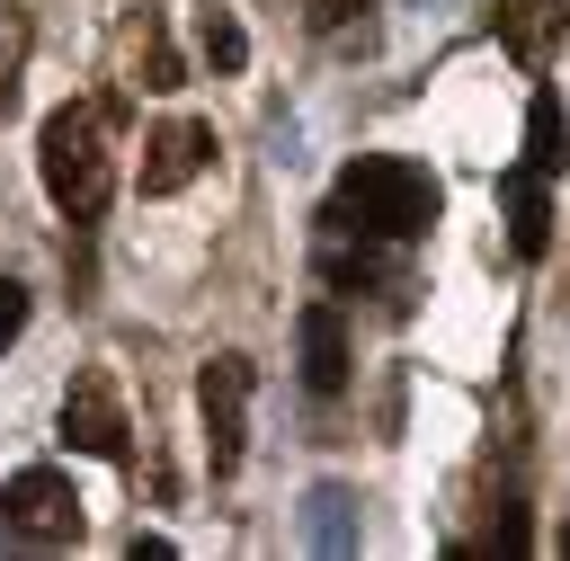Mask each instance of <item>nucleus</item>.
<instances>
[{
  "label": "nucleus",
  "mask_w": 570,
  "mask_h": 561,
  "mask_svg": "<svg viewBox=\"0 0 570 561\" xmlns=\"http://www.w3.org/2000/svg\"><path fill=\"white\" fill-rule=\"evenodd\" d=\"M36 178H45V196H53L71 223H98V214H107L116 160H107L98 107H53V116L36 125Z\"/></svg>",
  "instance_id": "f03ea898"
},
{
  "label": "nucleus",
  "mask_w": 570,
  "mask_h": 561,
  "mask_svg": "<svg viewBox=\"0 0 570 561\" xmlns=\"http://www.w3.org/2000/svg\"><path fill=\"white\" fill-rule=\"evenodd\" d=\"M62 445L71 454H98V463H125L134 454V419H125L107 365H80L71 374V392H62Z\"/></svg>",
  "instance_id": "39448f33"
},
{
  "label": "nucleus",
  "mask_w": 570,
  "mask_h": 561,
  "mask_svg": "<svg viewBox=\"0 0 570 561\" xmlns=\"http://www.w3.org/2000/svg\"><path fill=\"white\" fill-rule=\"evenodd\" d=\"M490 36H499V53L543 62V53L570 36V0H499V9H490Z\"/></svg>",
  "instance_id": "6e6552de"
},
{
  "label": "nucleus",
  "mask_w": 570,
  "mask_h": 561,
  "mask_svg": "<svg viewBox=\"0 0 570 561\" xmlns=\"http://www.w3.org/2000/svg\"><path fill=\"white\" fill-rule=\"evenodd\" d=\"M27 45H36L27 9H0V116L18 107V71H27Z\"/></svg>",
  "instance_id": "4468645a"
},
{
  "label": "nucleus",
  "mask_w": 570,
  "mask_h": 561,
  "mask_svg": "<svg viewBox=\"0 0 570 561\" xmlns=\"http://www.w3.org/2000/svg\"><path fill=\"white\" fill-rule=\"evenodd\" d=\"M214 160V125H196V116H169L151 142H142V196H178L196 169Z\"/></svg>",
  "instance_id": "423d86ee"
},
{
  "label": "nucleus",
  "mask_w": 570,
  "mask_h": 561,
  "mask_svg": "<svg viewBox=\"0 0 570 561\" xmlns=\"http://www.w3.org/2000/svg\"><path fill=\"white\" fill-rule=\"evenodd\" d=\"M18 329H27V285H18V276H0V347H9Z\"/></svg>",
  "instance_id": "2eb2a0df"
},
{
  "label": "nucleus",
  "mask_w": 570,
  "mask_h": 561,
  "mask_svg": "<svg viewBox=\"0 0 570 561\" xmlns=\"http://www.w3.org/2000/svg\"><path fill=\"white\" fill-rule=\"evenodd\" d=\"M294 356H303V392H321V401L347 392V321H338V303H303Z\"/></svg>",
  "instance_id": "0eeeda50"
},
{
  "label": "nucleus",
  "mask_w": 570,
  "mask_h": 561,
  "mask_svg": "<svg viewBox=\"0 0 570 561\" xmlns=\"http://www.w3.org/2000/svg\"><path fill=\"white\" fill-rule=\"evenodd\" d=\"M196 53H205L214 71H240V62H249V36H240V18H232V9H196Z\"/></svg>",
  "instance_id": "9b49d317"
},
{
  "label": "nucleus",
  "mask_w": 570,
  "mask_h": 561,
  "mask_svg": "<svg viewBox=\"0 0 570 561\" xmlns=\"http://www.w3.org/2000/svg\"><path fill=\"white\" fill-rule=\"evenodd\" d=\"M303 543H312V552H356V525H347V490H312Z\"/></svg>",
  "instance_id": "ddd939ff"
},
{
  "label": "nucleus",
  "mask_w": 570,
  "mask_h": 561,
  "mask_svg": "<svg viewBox=\"0 0 570 561\" xmlns=\"http://www.w3.org/2000/svg\"><path fill=\"white\" fill-rule=\"evenodd\" d=\"M0 525L9 534H27V543H80V490H71V472H53V463H27V472H9L0 481Z\"/></svg>",
  "instance_id": "20e7f679"
},
{
  "label": "nucleus",
  "mask_w": 570,
  "mask_h": 561,
  "mask_svg": "<svg viewBox=\"0 0 570 561\" xmlns=\"http://www.w3.org/2000/svg\"><path fill=\"white\" fill-rule=\"evenodd\" d=\"M249 383H258L249 356H214V365L196 374V419H205V463H214V481L240 472V445H249Z\"/></svg>",
  "instance_id": "7ed1b4c3"
},
{
  "label": "nucleus",
  "mask_w": 570,
  "mask_h": 561,
  "mask_svg": "<svg viewBox=\"0 0 570 561\" xmlns=\"http://www.w3.org/2000/svg\"><path fill=\"white\" fill-rule=\"evenodd\" d=\"M543 187H552V178H543V169H525V160L499 178V205H508V249H517V258H543V249H552V196H543Z\"/></svg>",
  "instance_id": "1a4fd4ad"
},
{
  "label": "nucleus",
  "mask_w": 570,
  "mask_h": 561,
  "mask_svg": "<svg viewBox=\"0 0 570 561\" xmlns=\"http://www.w3.org/2000/svg\"><path fill=\"white\" fill-rule=\"evenodd\" d=\"M525 169H543V178H561V169H570V107H561V89H552V80L525 98Z\"/></svg>",
  "instance_id": "9d476101"
},
{
  "label": "nucleus",
  "mask_w": 570,
  "mask_h": 561,
  "mask_svg": "<svg viewBox=\"0 0 570 561\" xmlns=\"http://www.w3.org/2000/svg\"><path fill=\"white\" fill-rule=\"evenodd\" d=\"M436 214H445L436 169H419V160H401V151H356V160L338 169L330 205H321V223H330V232H356V240H383V249L428 240V232H436Z\"/></svg>",
  "instance_id": "f257e3e1"
},
{
  "label": "nucleus",
  "mask_w": 570,
  "mask_h": 561,
  "mask_svg": "<svg viewBox=\"0 0 570 561\" xmlns=\"http://www.w3.org/2000/svg\"><path fill=\"white\" fill-rule=\"evenodd\" d=\"M134 80L142 89H178L187 71H178V53H169V36H160V18L142 9V27H134Z\"/></svg>",
  "instance_id": "f8f14e48"
}]
</instances>
